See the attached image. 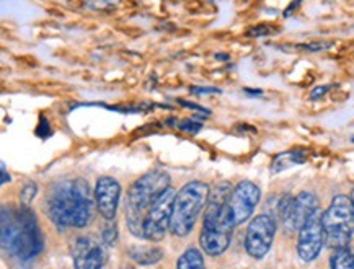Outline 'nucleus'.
<instances>
[{
  "instance_id": "nucleus-1",
  "label": "nucleus",
  "mask_w": 354,
  "mask_h": 269,
  "mask_svg": "<svg viewBox=\"0 0 354 269\" xmlns=\"http://www.w3.org/2000/svg\"><path fill=\"white\" fill-rule=\"evenodd\" d=\"M232 193V184L229 181H221L209 191L206 211H204L203 230L199 235V243L204 253L209 256H219L229 248L232 240V222L229 211H227V201Z\"/></svg>"
},
{
  "instance_id": "nucleus-2",
  "label": "nucleus",
  "mask_w": 354,
  "mask_h": 269,
  "mask_svg": "<svg viewBox=\"0 0 354 269\" xmlns=\"http://www.w3.org/2000/svg\"><path fill=\"white\" fill-rule=\"evenodd\" d=\"M30 207L2 206V248L21 259H31L43 250V235Z\"/></svg>"
},
{
  "instance_id": "nucleus-3",
  "label": "nucleus",
  "mask_w": 354,
  "mask_h": 269,
  "mask_svg": "<svg viewBox=\"0 0 354 269\" xmlns=\"http://www.w3.org/2000/svg\"><path fill=\"white\" fill-rule=\"evenodd\" d=\"M170 186V176L164 170H152L134 181L128 194L126 217L132 235L144 236V212L160 197V194Z\"/></svg>"
},
{
  "instance_id": "nucleus-4",
  "label": "nucleus",
  "mask_w": 354,
  "mask_h": 269,
  "mask_svg": "<svg viewBox=\"0 0 354 269\" xmlns=\"http://www.w3.org/2000/svg\"><path fill=\"white\" fill-rule=\"evenodd\" d=\"M209 186L203 181H189L176 193L170 230L176 236H186L193 230L198 215L207 204Z\"/></svg>"
},
{
  "instance_id": "nucleus-5",
  "label": "nucleus",
  "mask_w": 354,
  "mask_h": 269,
  "mask_svg": "<svg viewBox=\"0 0 354 269\" xmlns=\"http://www.w3.org/2000/svg\"><path fill=\"white\" fill-rule=\"evenodd\" d=\"M323 229L327 247L336 250L348 247L354 235V211L351 199L343 194L333 197L323 212Z\"/></svg>"
},
{
  "instance_id": "nucleus-6",
  "label": "nucleus",
  "mask_w": 354,
  "mask_h": 269,
  "mask_svg": "<svg viewBox=\"0 0 354 269\" xmlns=\"http://www.w3.org/2000/svg\"><path fill=\"white\" fill-rule=\"evenodd\" d=\"M77 211V199L74 191V181L64 179L53 184L49 194L46 196V212L53 220L56 229L64 232L67 227H74Z\"/></svg>"
},
{
  "instance_id": "nucleus-7",
  "label": "nucleus",
  "mask_w": 354,
  "mask_h": 269,
  "mask_svg": "<svg viewBox=\"0 0 354 269\" xmlns=\"http://www.w3.org/2000/svg\"><path fill=\"white\" fill-rule=\"evenodd\" d=\"M175 197L176 191L168 186L160 194V197L149 207L147 214L144 217V238L150 240V242H160L164 238L167 230L170 229Z\"/></svg>"
},
{
  "instance_id": "nucleus-8",
  "label": "nucleus",
  "mask_w": 354,
  "mask_h": 269,
  "mask_svg": "<svg viewBox=\"0 0 354 269\" xmlns=\"http://www.w3.org/2000/svg\"><path fill=\"white\" fill-rule=\"evenodd\" d=\"M276 235V220L273 215L260 214L250 222L245 235V250L251 258L263 259L268 254Z\"/></svg>"
},
{
  "instance_id": "nucleus-9",
  "label": "nucleus",
  "mask_w": 354,
  "mask_h": 269,
  "mask_svg": "<svg viewBox=\"0 0 354 269\" xmlns=\"http://www.w3.org/2000/svg\"><path fill=\"white\" fill-rule=\"evenodd\" d=\"M323 245H325L323 212L318 207L299 229L297 254H299L302 261L310 263L320 254Z\"/></svg>"
},
{
  "instance_id": "nucleus-10",
  "label": "nucleus",
  "mask_w": 354,
  "mask_h": 269,
  "mask_svg": "<svg viewBox=\"0 0 354 269\" xmlns=\"http://www.w3.org/2000/svg\"><path fill=\"white\" fill-rule=\"evenodd\" d=\"M260 197H261V191L253 181H240L237 186L232 189L230 197L227 201V211L234 225L243 224L246 219H250L253 214L255 207L258 206Z\"/></svg>"
},
{
  "instance_id": "nucleus-11",
  "label": "nucleus",
  "mask_w": 354,
  "mask_h": 269,
  "mask_svg": "<svg viewBox=\"0 0 354 269\" xmlns=\"http://www.w3.org/2000/svg\"><path fill=\"white\" fill-rule=\"evenodd\" d=\"M103 240L96 238L92 235L78 236L72 243V259L74 266L78 269H95L101 268L108 259V251H106Z\"/></svg>"
},
{
  "instance_id": "nucleus-12",
  "label": "nucleus",
  "mask_w": 354,
  "mask_h": 269,
  "mask_svg": "<svg viewBox=\"0 0 354 269\" xmlns=\"http://www.w3.org/2000/svg\"><path fill=\"white\" fill-rule=\"evenodd\" d=\"M317 209H318V199H317L315 194L312 191H302L296 197H292L281 220L287 232L299 230Z\"/></svg>"
},
{
  "instance_id": "nucleus-13",
  "label": "nucleus",
  "mask_w": 354,
  "mask_h": 269,
  "mask_svg": "<svg viewBox=\"0 0 354 269\" xmlns=\"http://www.w3.org/2000/svg\"><path fill=\"white\" fill-rule=\"evenodd\" d=\"M121 196V186L111 176H101L96 181L95 186V201L96 207H98L100 215L105 220L113 222L116 217V211H118Z\"/></svg>"
},
{
  "instance_id": "nucleus-14",
  "label": "nucleus",
  "mask_w": 354,
  "mask_h": 269,
  "mask_svg": "<svg viewBox=\"0 0 354 269\" xmlns=\"http://www.w3.org/2000/svg\"><path fill=\"white\" fill-rule=\"evenodd\" d=\"M74 191H75L77 199V211H75V220H74V227L82 229L87 227L93 219V204L96 201L93 199V193L88 183L83 178L74 179Z\"/></svg>"
},
{
  "instance_id": "nucleus-15",
  "label": "nucleus",
  "mask_w": 354,
  "mask_h": 269,
  "mask_svg": "<svg viewBox=\"0 0 354 269\" xmlns=\"http://www.w3.org/2000/svg\"><path fill=\"white\" fill-rule=\"evenodd\" d=\"M305 160H307L305 148H292V150L282 152V154H278L276 157H274L269 171H271L273 175L281 173V171L291 168V166L302 165Z\"/></svg>"
},
{
  "instance_id": "nucleus-16",
  "label": "nucleus",
  "mask_w": 354,
  "mask_h": 269,
  "mask_svg": "<svg viewBox=\"0 0 354 269\" xmlns=\"http://www.w3.org/2000/svg\"><path fill=\"white\" fill-rule=\"evenodd\" d=\"M129 258L137 264L149 266V264H155L164 258V250L158 247H131L129 248Z\"/></svg>"
},
{
  "instance_id": "nucleus-17",
  "label": "nucleus",
  "mask_w": 354,
  "mask_h": 269,
  "mask_svg": "<svg viewBox=\"0 0 354 269\" xmlns=\"http://www.w3.org/2000/svg\"><path fill=\"white\" fill-rule=\"evenodd\" d=\"M330 266L333 269H354V253L348 247L336 248L330 258Z\"/></svg>"
},
{
  "instance_id": "nucleus-18",
  "label": "nucleus",
  "mask_w": 354,
  "mask_h": 269,
  "mask_svg": "<svg viewBox=\"0 0 354 269\" xmlns=\"http://www.w3.org/2000/svg\"><path fill=\"white\" fill-rule=\"evenodd\" d=\"M206 263L203 259V254L198 251L196 248H188L186 251L181 254L180 259L176 261V268H204Z\"/></svg>"
},
{
  "instance_id": "nucleus-19",
  "label": "nucleus",
  "mask_w": 354,
  "mask_h": 269,
  "mask_svg": "<svg viewBox=\"0 0 354 269\" xmlns=\"http://www.w3.org/2000/svg\"><path fill=\"white\" fill-rule=\"evenodd\" d=\"M274 31H278L276 28H273L271 25H266V23H261V25H255L246 30V36L248 38H263V36H269L273 35Z\"/></svg>"
},
{
  "instance_id": "nucleus-20",
  "label": "nucleus",
  "mask_w": 354,
  "mask_h": 269,
  "mask_svg": "<svg viewBox=\"0 0 354 269\" xmlns=\"http://www.w3.org/2000/svg\"><path fill=\"white\" fill-rule=\"evenodd\" d=\"M36 193H38V184L35 181H26L25 186L21 188L20 191V199H21V204H25V206H30L31 201L35 199Z\"/></svg>"
},
{
  "instance_id": "nucleus-21",
  "label": "nucleus",
  "mask_w": 354,
  "mask_h": 269,
  "mask_svg": "<svg viewBox=\"0 0 354 269\" xmlns=\"http://www.w3.org/2000/svg\"><path fill=\"white\" fill-rule=\"evenodd\" d=\"M118 227L114 224H108L101 232V240L108 245V247H114L116 243H118Z\"/></svg>"
},
{
  "instance_id": "nucleus-22",
  "label": "nucleus",
  "mask_w": 354,
  "mask_h": 269,
  "mask_svg": "<svg viewBox=\"0 0 354 269\" xmlns=\"http://www.w3.org/2000/svg\"><path fill=\"white\" fill-rule=\"evenodd\" d=\"M176 127L181 129L185 132H191V134H196L203 129V123H198L194 119H183V121H176Z\"/></svg>"
},
{
  "instance_id": "nucleus-23",
  "label": "nucleus",
  "mask_w": 354,
  "mask_h": 269,
  "mask_svg": "<svg viewBox=\"0 0 354 269\" xmlns=\"http://www.w3.org/2000/svg\"><path fill=\"white\" fill-rule=\"evenodd\" d=\"M330 46H333V43H330V41H315V43L297 44V48H299V49H305V51H312V53H317V51L328 49Z\"/></svg>"
},
{
  "instance_id": "nucleus-24",
  "label": "nucleus",
  "mask_w": 354,
  "mask_h": 269,
  "mask_svg": "<svg viewBox=\"0 0 354 269\" xmlns=\"http://www.w3.org/2000/svg\"><path fill=\"white\" fill-rule=\"evenodd\" d=\"M116 3H118V0H90V2H87V7H90L92 10H110Z\"/></svg>"
},
{
  "instance_id": "nucleus-25",
  "label": "nucleus",
  "mask_w": 354,
  "mask_h": 269,
  "mask_svg": "<svg viewBox=\"0 0 354 269\" xmlns=\"http://www.w3.org/2000/svg\"><path fill=\"white\" fill-rule=\"evenodd\" d=\"M36 136H39L41 139H46L48 136H51L49 121L46 119V116H43V114L39 116V126L36 127Z\"/></svg>"
},
{
  "instance_id": "nucleus-26",
  "label": "nucleus",
  "mask_w": 354,
  "mask_h": 269,
  "mask_svg": "<svg viewBox=\"0 0 354 269\" xmlns=\"http://www.w3.org/2000/svg\"><path fill=\"white\" fill-rule=\"evenodd\" d=\"M189 91L194 95H204V93H221V88L217 87H189Z\"/></svg>"
},
{
  "instance_id": "nucleus-27",
  "label": "nucleus",
  "mask_w": 354,
  "mask_h": 269,
  "mask_svg": "<svg viewBox=\"0 0 354 269\" xmlns=\"http://www.w3.org/2000/svg\"><path fill=\"white\" fill-rule=\"evenodd\" d=\"M178 101V105L181 106H185V108H189V109H196V111H201L203 114H211V109H207V108H204V106L201 105H196V103H191V101H185V100H176Z\"/></svg>"
},
{
  "instance_id": "nucleus-28",
  "label": "nucleus",
  "mask_w": 354,
  "mask_h": 269,
  "mask_svg": "<svg viewBox=\"0 0 354 269\" xmlns=\"http://www.w3.org/2000/svg\"><path fill=\"white\" fill-rule=\"evenodd\" d=\"M330 88H332V85H318V87H315L314 90H312V93H310V100L315 101V100L321 98V96L327 93Z\"/></svg>"
},
{
  "instance_id": "nucleus-29",
  "label": "nucleus",
  "mask_w": 354,
  "mask_h": 269,
  "mask_svg": "<svg viewBox=\"0 0 354 269\" xmlns=\"http://www.w3.org/2000/svg\"><path fill=\"white\" fill-rule=\"evenodd\" d=\"M302 2H304V0H292V2L287 5L286 10L282 12V17H284V18H289V17L292 15V13H294V12L297 10V8L300 7V3H302Z\"/></svg>"
},
{
  "instance_id": "nucleus-30",
  "label": "nucleus",
  "mask_w": 354,
  "mask_h": 269,
  "mask_svg": "<svg viewBox=\"0 0 354 269\" xmlns=\"http://www.w3.org/2000/svg\"><path fill=\"white\" fill-rule=\"evenodd\" d=\"M2 165V179H0V181H2V184H5L7 181H10V175L7 173V166H5V163H0Z\"/></svg>"
},
{
  "instance_id": "nucleus-31",
  "label": "nucleus",
  "mask_w": 354,
  "mask_h": 269,
  "mask_svg": "<svg viewBox=\"0 0 354 269\" xmlns=\"http://www.w3.org/2000/svg\"><path fill=\"white\" fill-rule=\"evenodd\" d=\"M245 93H250V95H261V90H251V88H245Z\"/></svg>"
},
{
  "instance_id": "nucleus-32",
  "label": "nucleus",
  "mask_w": 354,
  "mask_h": 269,
  "mask_svg": "<svg viewBox=\"0 0 354 269\" xmlns=\"http://www.w3.org/2000/svg\"><path fill=\"white\" fill-rule=\"evenodd\" d=\"M216 59H222V61H229V54H216Z\"/></svg>"
},
{
  "instance_id": "nucleus-33",
  "label": "nucleus",
  "mask_w": 354,
  "mask_h": 269,
  "mask_svg": "<svg viewBox=\"0 0 354 269\" xmlns=\"http://www.w3.org/2000/svg\"><path fill=\"white\" fill-rule=\"evenodd\" d=\"M349 199H351V204H353V211H354V186L351 189V196H349Z\"/></svg>"
},
{
  "instance_id": "nucleus-34",
  "label": "nucleus",
  "mask_w": 354,
  "mask_h": 269,
  "mask_svg": "<svg viewBox=\"0 0 354 269\" xmlns=\"http://www.w3.org/2000/svg\"><path fill=\"white\" fill-rule=\"evenodd\" d=\"M351 141H353V142H354V137H353V139H351Z\"/></svg>"
}]
</instances>
